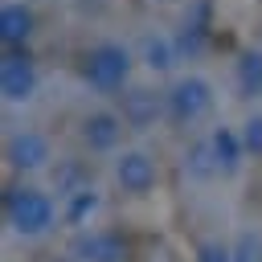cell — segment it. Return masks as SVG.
<instances>
[{"label":"cell","mask_w":262,"mask_h":262,"mask_svg":"<svg viewBox=\"0 0 262 262\" xmlns=\"http://www.w3.org/2000/svg\"><path fill=\"white\" fill-rule=\"evenodd\" d=\"M131 49L127 45H119V41H98L90 53H86V66H82V74H86V82L94 86V90H119V86H127V78H131Z\"/></svg>","instance_id":"1"},{"label":"cell","mask_w":262,"mask_h":262,"mask_svg":"<svg viewBox=\"0 0 262 262\" xmlns=\"http://www.w3.org/2000/svg\"><path fill=\"white\" fill-rule=\"evenodd\" d=\"M164 102H168V115L188 127V123H196V119H205L213 111V82L201 78V74H184V78L172 82Z\"/></svg>","instance_id":"2"},{"label":"cell","mask_w":262,"mask_h":262,"mask_svg":"<svg viewBox=\"0 0 262 262\" xmlns=\"http://www.w3.org/2000/svg\"><path fill=\"white\" fill-rule=\"evenodd\" d=\"M8 221L20 233H45L53 225V201L37 188H16L8 196Z\"/></svg>","instance_id":"3"},{"label":"cell","mask_w":262,"mask_h":262,"mask_svg":"<svg viewBox=\"0 0 262 262\" xmlns=\"http://www.w3.org/2000/svg\"><path fill=\"white\" fill-rule=\"evenodd\" d=\"M37 86H41V74H37V66L29 61V57H20V53H8L4 57V66H0V90H4V102H29L33 94H37Z\"/></svg>","instance_id":"4"},{"label":"cell","mask_w":262,"mask_h":262,"mask_svg":"<svg viewBox=\"0 0 262 262\" xmlns=\"http://www.w3.org/2000/svg\"><path fill=\"white\" fill-rule=\"evenodd\" d=\"M115 176H119V184H123L127 192H147V188L156 184V164H151V156H143V151H123V156L115 160Z\"/></svg>","instance_id":"5"},{"label":"cell","mask_w":262,"mask_h":262,"mask_svg":"<svg viewBox=\"0 0 262 262\" xmlns=\"http://www.w3.org/2000/svg\"><path fill=\"white\" fill-rule=\"evenodd\" d=\"M160 111H164V102H160V94L156 90H143V86H131L127 94H123V123L127 127H151L156 119H160Z\"/></svg>","instance_id":"6"},{"label":"cell","mask_w":262,"mask_h":262,"mask_svg":"<svg viewBox=\"0 0 262 262\" xmlns=\"http://www.w3.org/2000/svg\"><path fill=\"white\" fill-rule=\"evenodd\" d=\"M82 135H86V143H90L94 151H111V147H119V139H123V115H115V111H94V115H86Z\"/></svg>","instance_id":"7"},{"label":"cell","mask_w":262,"mask_h":262,"mask_svg":"<svg viewBox=\"0 0 262 262\" xmlns=\"http://www.w3.org/2000/svg\"><path fill=\"white\" fill-rule=\"evenodd\" d=\"M8 160L16 168H41L49 160V139L41 131H16L8 139Z\"/></svg>","instance_id":"8"},{"label":"cell","mask_w":262,"mask_h":262,"mask_svg":"<svg viewBox=\"0 0 262 262\" xmlns=\"http://www.w3.org/2000/svg\"><path fill=\"white\" fill-rule=\"evenodd\" d=\"M139 61H143L147 70H156V74L172 70V66H176V41H172L168 33H147V37L139 41Z\"/></svg>","instance_id":"9"},{"label":"cell","mask_w":262,"mask_h":262,"mask_svg":"<svg viewBox=\"0 0 262 262\" xmlns=\"http://www.w3.org/2000/svg\"><path fill=\"white\" fill-rule=\"evenodd\" d=\"M29 33H33V12L20 0H8L0 8V37H4V45H20V41H29Z\"/></svg>","instance_id":"10"},{"label":"cell","mask_w":262,"mask_h":262,"mask_svg":"<svg viewBox=\"0 0 262 262\" xmlns=\"http://www.w3.org/2000/svg\"><path fill=\"white\" fill-rule=\"evenodd\" d=\"M209 143H213V156H217V168H221V172H233V168L242 164L246 143H242V135H237L233 127H217V131L209 135Z\"/></svg>","instance_id":"11"},{"label":"cell","mask_w":262,"mask_h":262,"mask_svg":"<svg viewBox=\"0 0 262 262\" xmlns=\"http://www.w3.org/2000/svg\"><path fill=\"white\" fill-rule=\"evenodd\" d=\"M78 250L94 262H123V242L111 237V233H94V237H82Z\"/></svg>","instance_id":"12"},{"label":"cell","mask_w":262,"mask_h":262,"mask_svg":"<svg viewBox=\"0 0 262 262\" xmlns=\"http://www.w3.org/2000/svg\"><path fill=\"white\" fill-rule=\"evenodd\" d=\"M237 86H242V94H250V98L262 94V53H258V49L237 61Z\"/></svg>","instance_id":"13"},{"label":"cell","mask_w":262,"mask_h":262,"mask_svg":"<svg viewBox=\"0 0 262 262\" xmlns=\"http://www.w3.org/2000/svg\"><path fill=\"white\" fill-rule=\"evenodd\" d=\"M242 143H246V151L262 156V115H250L242 123Z\"/></svg>","instance_id":"14"},{"label":"cell","mask_w":262,"mask_h":262,"mask_svg":"<svg viewBox=\"0 0 262 262\" xmlns=\"http://www.w3.org/2000/svg\"><path fill=\"white\" fill-rule=\"evenodd\" d=\"M237 262H262V242L242 237V246H237Z\"/></svg>","instance_id":"15"},{"label":"cell","mask_w":262,"mask_h":262,"mask_svg":"<svg viewBox=\"0 0 262 262\" xmlns=\"http://www.w3.org/2000/svg\"><path fill=\"white\" fill-rule=\"evenodd\" d=\"M205 262H229L225 250H205Z\"/></svg>","instance_id":"16"}]
</instances>
